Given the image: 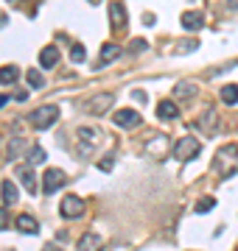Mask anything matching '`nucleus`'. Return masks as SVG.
I'll use <instances>...</instances> for the list:
<instances>
[{
	"label": "nucleus",
	"mask_w": 238,
	"mask_h": 251,
	"mask_svg": "<svg viewBox=\"0 0 238 251\" xmlns=\"http://www.w3.org/2000/svg\"><path fill=\"white\" fill-rule=\"evenodd\" d=\"M9 212H6V206H0V229H9Z\"/></svg>",
	"instance_id": "nucleus-29"
},
{
	"label": "nucleus",
	"mask_w": 238,
	"mask_h": 251,
	"mask_svg": "<svg viewBox=\"0 0 238 251\" xmlns=\"http://www.w3.org/2000/svg\"><path fill=\"white\" fill-rule=\"evenodd\" d=\"M98 168H101V171H112V159H101Z\"/></svg>",
	"instance_id": "nucleus-31"
},
{
	"label": "nucleus",
	"mask_w": 238,
	"mask_h": 251,
	"mask_svg": "<svg viewBox=\"0 0 238 251\" xmlns=\"http://www.w3.org/2000/svg\"><path fill=\"white\" fill-rule=\"evenodd\" d=\"M196 48H199V42H193V39H182L179 45H174V56L191 53V50H196Z\"/></svg>",
	"instance_id": "nucleus-22"
},
{
	"label": "nucleus",
	"mask_w": 238,
	"mask_h": 251,
	"mask_svg": "<svg viewBox=\"0 0 238 251\" xmlns=\"http://www.w3.org/2000/svg\"><path fill=\"white\" fill-rule=\"evenodd\" d=\"M17 176H20V181H23V187H26L31 196H37V181H34V171H31V165L17 168Z\"/></svg>",
	"instance_id": "nucleus-10"
},
{
	"label": "nucleus",
	"mask_w": 238,
	"mask_h": 251,
	"mask_svg": "<svg viewBox=\"0 0 238 251\" xmlns=\"http://www.w3.org/2000/svg\"><path fill=\"white\" fill-rule=\"evenodd\" d=\"M221 100H224L227 106L238 103V84H227V87H221Z\"/></svg>",
	"instance_id": "nucleus-18"
},
{
	"label": "nucleus",
	"mask_w": 238,
	"mask_h": 251,
	"mask_svg": "<svg viewBox=\"0 0 238 251\" xmlns=\"http://www.w3.org/2000/svg\"><path fill=\"white\" fill-rule=\"evenodd\" d=\"M42 251H62V249H59V246H54V243H45V246H42Z\"/></svg>",
	"instance_id": "nucleus-32"
},
{
	"label": "nucleus",
	"mask_w": 238,
	"mask_h": 251,
	"mask_svg": "<svg viewBox=\"0 0 238 251\" xmlns=\"http://www.w3.org/2000/svg\"><path fill=\"white\" fill-rule=\"evenodd\" d=\"M132 50H146V39H132Z\"/></svg>",
	"instance_id": "nucleus-30"
},
{
	"label": "nucleus",
	"mask_w": 238,
	"mask_h": 251,
	"mask_svg": "<svg viewBox=\"0 0 238 251\" xmlns=\"http://www.w3.org/2000/svg\"><path fill=\"white\" fill-rule=\"evenodd\" d=\"M56 62H59V48L56 45H45L39 50V64H42L45 70H54Z\"/></svg>",
	"instance_id": "nucleus-8"
},
{
	"label": "nucleus",
	"mask_w": 238,
	"mask_h": 251,
	"mask_svg": "<svg viewBox=\"0 0 238 251\" xmlns=\"http://www.w3.org/2000/svg\"><path fill=\"white\" fill-rule=\"evenodd\" d=\"M110 17H112V28H123V23H126V9H123L120 0L110 3Z\"/></svg>",
	"instance_id": "nucleus-12"
},
{
	"label": "nucleus",
	"mask_w": 238,
	"mask_h": 251,
	"mask_svg": "<svg viewBox=\"0 0 238 251\" xmlns=\"http://www.w3.org/2000/svg\"><path fill=\"white\" fill-rule=\"evenodd\" d=\"M79 140L87 145H95L101 140V134H98V128H79Z\"/></svg>",
	"instance_id": "nucleus-20"
},
{
	"label": "nucleus",
	"mask_w": 238,
	"mask_h": 251,
	"mask_svg": "<svg viewBox=\"0 0 238 251\" xmlns=\"http://www.w3.org/2000/svg\"><path fill=\"white\" fill-rule=\"evenodd\" d=\"M112 120L118 126H123V128H135V126H140V115L135 112V109H118L115 115H112Z\"/></svg>",
	"instance_id": "nucleus-7"
},
{
	"label": "nucleus",
	"mask_w": 238,
	"mask_h": 251,
	"mask_svg": "<svg viewBox=\"0 0 238 251\" xmlns=\"http://www.w3.org/2000/svg\"><path fill=\"white\" fill-rule=\"evenodd\" d=\"M174 95H177V98H193V95H196V84H193V81H182V84H177Z\"/></svg>",
	"instance_id": "nucleus-17"
},
{
	"label": "nucleus",
	"mask_w": 238,
	"mask_h": 251,
	"mask_svg": "<svg viewBox=\"0 0 238 251\" xmlns=\"http://www.w3.org/2000/svg\"><path fill=\"white\" fill-rule=\"evenodd\" d=\"M196 123L205 126V128H208V134H213V131H216V109H208V112H205Z\"/></svg>",
	"instance_id": "nucleus-19"
},
{
	"label": "nucleus",
	"mask_w": 238,
	"mask_h": 251,
	"mask_svg": "<svg viewBox=\"0 0 238 251\" xmlns=\"http://www.w3.org/2000/svg\"><path fill=\"white\" fill-rule=\"evenodd\" d=\"M157 115L163 117V120H174V117H179V109H177L174 100H160V106H157Z\"/></svg>",
	"instance_id": "nucleus-14"
},
{
	"label": "nucleus",
	"mask_w": 238,
	"mask_h": 251,
	"mask_svg": "<svg viewBox=\"0 0 238 251\" xmlns=\"http://www.w3.org/2000/svg\"><path fill=\"white\" fill-rule=\"evenodd\" d=\"M64 181H67V176H64L59 168H51V171H45V176H42V193H45V196H54Z\"/></svg>",
	"instance_id": "nucleus-4"
},
{
	"label": "nucleus",
	"mask_w": 238,
	"mask_h": 251,
	"mask_svg": "<svg viewBox=\"0 0 238 251\" xmlns=\"http://www.w3.org/2000/svg\"><path fill=\"white\" fill-rule=\"evenodd\" d=\"M199 151H202V143L196 140V137H182V140L174 145L177 159H182V162L193 159V156H199Z\"/></svg>",
	"instance_id": "nucleus-3"
},
{
	"label": "nucleus",
	"mask_w": 238,
	"mask_h": 251,
	"mask_svg": "<svg viewBox=\"0 0 238 251\" xmlns=\"http://www.w3.org/2000/svg\"><path fill=\"white\" fill-rule=\"evenodd\" d=\"M45 159H48V153L42 151L39 145H34V148H31V153H28V165H42Z\"/></svg>",
	"instance_id": "nucleus-23"
},
{
	"label": "nucleus",
	"mask_w": 238,
	"mask_h": 251,
	"mask_svg": "<svg viewBox=\"0 0 238 251\" xmlns=\"http://www.w3.org/2000/svg\"><path fill=\"white\" fill-rule=\"evenodd\" d=\"M165 145H168V140H165V137H157V140H154V145H149V151L154 148L157 153H163V151H165Z\"/></svg>",
	"instance_id": "nucleus-28"
},
{
	"label": "nucleus",
	"mask_w": 238,
	"mask_h": 251,
	"mask_svg": "<svg viewBox=\"0 0 238 251\" xmlns=\"http://www.w3.org/2000/svg\"><path fill=\"white\" fill-rule=\"evenodd\" d=\"M56 120H59V109L56 106H39V109L31 112V123L37 126L39 131H42V128H51Z\"/></svg>",
	"instance_id": "nucleus-2"
},
{
	"label": "nucleus",
	"mask_w": 238,
	"mask_h": 251,
	"mask_svg": "<svg viewBox=\"0 0 238 251\" xmlns=\"http://www.w3.org/2000/svg\"><path fill=\"white\" fill-rule=\"evenodd\" d=\"M28 84H31L34 90H39V87H45V78L39 75V70H28Z\"/></svg>",
	"instance_id": "nucleus-25"
},
{
	"label": "nucleus",
	"mask_w": 238,
	"mask_h": 251,
	"mask_svg": "<svg viewBox=\"0 0 238 251\" xmlns=\"http://www.w3.org/2000/svg\"><path fill=\"white\" fill-rule=\"evenodd\" d=\"M90 3H92V6H98V3H101V0H90Z\"/></svg>",
	"instance_id": "nucleus-34"
},
{
	"label": "nucleus",
	"mask_w": 238,
	"mask_h": 251,
	"mask_svg": "<svg viewBox=\"0 0 238 251\" xmlns=\"http://www.w3.org/2000/svg\"><path fill=\"white\" fill-rule=\"evenodd\" d=\"M118 56H120L118 45H104L101 48V62H112V59H118Z\"/></svg>",
	"instance_id": "nucleus-24"
},
{
	"label": "nucleus",
	"mask_w": 238,
	"mask_h": 251,
	"mask_svg": "<svg viewBox=\"0 0 238 251\" xmlns=\"http://www.w3.org/2000/svg\"><path fill=\"white\" fill-rule=\"evenodd\" d=\"M84 56H87V50H84L82 45H73V48H70V59H73V62H84Z\"/></svg>",
	"instance_id": "nucleus-27"
},
{
	"label": "nucleus",
	"mask_w": 238,
	"mask_h": 251,
	"mask_svg": "<svg viewBox=\"0 0 238 251\" xmlns=\"http://www.w3.org/2000/svg\"><path fill=\"white\" fill-rule=\"evenodd\" d=\"M20 75L17 64H6V67H0V84H14Z\"/></svg>",
	"instance_id": "nucleus-16"
},
{
	"label": "nucleus",
	"mask_w": 238,
	"mask_h": 251,
	"mask_svg": "<svg viewBox=\"0 0 238 251\" xmlns=\"http://www.w3.org/2000/svg\"><path fill=\"white\" fill-rule=\"evenodd\" d=\"M227 6L230 9H238V0H227Z\"/></svg>",
	"instance_id": "nucleus-33"
},
{
	"label": "nucleus",
	"mask_w": 238,
	"mask_h": 251,
	"mask_svg": "<svg viewBox=\"0 0 238 251\" xmlns=\"http://www.w3.org/2000/svg\"><path fill=\"white\" fill-rule=\"evenodd\" d=\"M0 196H3V204H6V206H11V204H14V201L20 198V193H17V184H14L11 179H6L3 184H0Z\"/></svg>",
	"instance_id": "nucleus-11"
},
{
	"label": "nucleus",
	"mask_w": 238,
	"mask_h": 251,
	"mask_svg": "<svg viewBox=\"0 0 238 251\" xmlns=\"http://www.w3.org/2000/svg\"><path fill=\"white\" fill-rule=\"evenodd\" d=\"M17 229H20V232H26V234H37L39 232V224L31 215H20L17 218Z\"/></svg>",
	"instance_id": "nucleus-15"
},
{
	"label": "nucleus",
	"mask_w": 238,
	"mask_h": 251,
	"mask_svg": "<svg viewBox=\"0 0 238 251\" xmlns=\"http://www.w3.org/2000/svg\"><path fill=\"white\" fill-rule=\"evenodd\" d=\"M202 25H205V20H202L199 11H185L182 14V28L185 31H199Z\"/></svg>",
	"instance_id": "nucleus-13"
},
{
	"label": "nucleus",
	"mask_w": 238,
	"mask_h": 251,
	"mask_svg": "<svg viewBox=\"0 0 238 251\" xmlns=\"http://www.w3.org/2000/svg\"><path fill=\"white\" fill-rule=\"evenodd\" d=\"M59 209H62V218H70V221H73V218L84 215V201L79 196H64Z\"/></svg>",
	"instance_id": "nucleus-6"
},
{
	"label": "nucleus",
	"mask_w": 238,
	"mask_h": 251,
	"mask_svg": "<svg viewBox=\"0 0 238 251\" xmlns=\"http://www.w3.org/2000/svg\"><path fill=\"white\" fill-rule=\"evenodd\" d=\"M112 100H115L112 92H101V95H95V98H90L84 103V112H90V115H104V112L112 106Z\"/></svg>",
	"instance_id": "nucleus-5"
},
{
	"label": "nucleus",
	"mask_w": 238,
	"mask_h": 251,
	"mask_svg": "<svg viewBox=\"0 0 238 251\" xmlns=\"http://www.w3.org/2000/svg\"><path fill=\"white\" fill-rule=\"evenodd\" d=\"M216 171H219V176H224V179L238 171V145L236 143L224 145V148L216 153Z\"/></svg>",
	"instance_id": "nucleus-1"
},
{
	"label": "nucleus",
	"mask_w": 238,
	"mask_h": 251,
	"mask_svg": "<svg viewBox=\"0 0 238 251\" xmlns=\"http://www.w3.org/2000/svg\"><path fill=\"white\" fill-rule=\"evenodd\" d=\"M23 151H26V140H11L9 151H6V159H17Z\"/></svg>",
	"instance_id": "nucleus-21"
},
{
	"label": "nucleus",
	"mask_w": 238,
	"mask_h": 251,
	"mask_svg": "<svg viewBox=\"0 0 238 251\" xmlns=\"http://www.w3.org/2000/svg\"><path fill=\"white\" fill-rule=\"evenodd\" d=\"M213 206H216V198H202V201H196V212H210Z\"/></svg>",
	"instance_id": "nucleus-26"
},
{
	"label": "nucleus",
	"mask_w": 238,
	"mask_h": 251,
	"mask_svg": "<svg viewBox=\"0 0 238 251\" xmlns=\"http://www.w3.org/2000/svg\"><path fill=\"white\" fill-rule=\"evenodd\" d=\"M79 251H104V240H101L95 232H87V234H82V240H79Z\"/></svg>",
	"instance_id": "nucleus-9"
}]
</instances>
